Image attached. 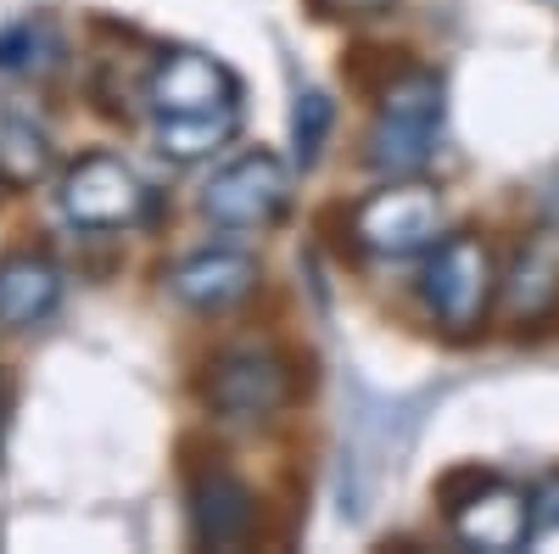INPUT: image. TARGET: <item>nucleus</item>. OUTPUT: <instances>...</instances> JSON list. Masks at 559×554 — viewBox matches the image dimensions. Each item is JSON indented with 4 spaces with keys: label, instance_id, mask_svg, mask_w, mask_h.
<instances>
[{
    "label": "nucleus",
    "instance_id": "f257e3e1",
    "mask_svg": "<svg viewBox=\"0 0 559 554\" xmlns=\"http://www.w3.org/2000/svg\"><path fill=\"white\" fill-rule=\"evenodd\" d=\"M442 79L426 68H408L403 79L386 84L381 113L364 134V163L381 179H414L431 163L437 134H442Z\"/></svg>",
    "mask_w": 559,
    "mask_h": 554
},
{
    "label": "nucleus",
    "instance_id": "f03ea898",
    "mask_svg": "<svg viewBox=\"0 0 559 554\" xmlns=\"http://www.w3.org/2000/svg\"><path fill=\"white\" fill-rule=\"evenodd\" d=\"M498 292H503V274L481 236H442L431 247L426 269H419V297H426L437 326L453 337H471L487 319Z\"/></svg>",
    "mask_w": 559,
    "mask_h": 554
},
{
    "label": "nucleus",
    "instance_id": "7ed1b4c3",
    "mask_svg": "<svg viewBox=\"0 0 559 554\" xmlns=\"http://www.w3.org/2000/svg\"><path fill=\"white\" fill-rule=\"evenodd\" d=\"M57 213L73 229L107 236V229H134L152 213V185L140 179L123 157L112 152H90L57 179Z\"/></svg>",
    "mask_w": 559,
    "mask_h": 554
},
{
    "label": "nucleus",
    "instance_id": "20e7f679",
    "mask_svg": "<svg viewBox=\"0 0 559 554\" xmlns=\"http://www.w3.org/2000/svg\"><path fill=\"white\" fill-rule=\"evenodd\" d=\"M353 236L376 258H414L442 241V197L431 185L414 179H386V191L364 197L353 213Z\"/></svg>",
    "mask_w": 559,
    "mask_h": 554
},
{
    "label": "nucleus",
    "instance_id": "39448f33",
    "mask_svg": "<svg viewBox=\"0 0 559 554\" xmlns=\"http://www.w3.org/2000/svg\"><path fill=\"white\" fill-rule=\"evenodd\" d=\"M292 202V168L274 152H241L202 185V213L224 229H263Z\"/></svg>",
    "mask_w": 559,
    "mask_h": 554
},
{
    "label": "nucleus",
    "instance_id": "423d86ee",
    "mask_svg": "<svg viewBox=\"0 0 559 554\" xmlns=\"http://www.w3.org/2000/svg\"><path fill=\"white\" fill-rule=\"evenodd\" d=\"M448 527L464 549H487V554H509L521 549L537 527V498L503 476H476L471 493L448 498Z\"/></svg>",
    "mask_w": 559,
    "mask_h": 554
},
{
    "label": "nucleus",
    "instance_id": "0eeeda50",
    "mask_svg": "<svg viewBox=\"0 0 559 554\" xmlns=\"http://www.w3.org/2000/svg\"><path fill=\"white\" fill-rule=\"evenodd\" d=\"M146 102H152V118H202V113L241 107V90L224 62L202 51H168L157 57L146 79Z\"/></svg>",
    "mask_w": 559,
    "mask_h": 554
},
{
    "label": "nucleus",
    "instance_id": "6e6552de",
    "mask_svg": "<svg viewBox=\"0 0 559 554\" xmlns=\"http://www.w3.org/2000/svg\"><path fill=\"white\" fill-rule=\"evenodd\" d=\"M207 403L224 414V421H269V414L286 403V364H280L274 353H258V347L224 353L213 364Z\"/></svg>",
    "mask_w": 559,
    "mask_h": 554
},
{
    "label": "nucleus",
    "instance_id": "1a4fd4ad",
    "mask_svg": "<svg viewBox=\"0 0 559 554\" xmlns=\"http://www.w3.org/2000/svg\"><path fill=\"white\" fill-rule=\"evenodd\" d=\"M252 286H258V258L236 247H202L191 258H179L168 274V292L197 314L236 308L241 297H252Z\"/></svg>",
    "mask_w": 559,
    "mask_h": 554
},
{
    "label": "nucleus",
    "instance_id": "9d476101",
    "mask_svg": "<svg viewBox=\"0 0 559 554\" xmlns=\"http://www.w3.org/2000/svg\"><path fill=\"white\" fill-rule=\"evenodd\" d=\"M62 308V269L39 252H17L0 263V326L34 331Z\"/></svg>",
    "mask_w": 559,
    "mask_h": 554
},
{
    "label": "nucleus",
    "instance_id": "9b49d317",
    "mask_svg": "<svg viewBox=\"0 0 559 554\" xmlns=\"http://www.w3.org/2000/svg\"><path fill=\"white\" fill-rule=\"evenodd\" d=\"M503 308L521 326H537L559 308V229H537L515 252V269L503 274Z\"/></svg>",
    "mask_w": 559,
    "mask_h": 554
},
{
    "label": "nucleus",
    "instance_id": "f8f14e48",
    "mask_svg": "<svg viewBox=\"0 0 559 554\" xmlns=\"http://www.w3.org/2000/svg\"><path fill=\"white\" fill-rule=\"evenodd\" d=\"M191 532L207 549H236L252 532V487L229 471H207L191 487Z\"/></svg>",
    "mask_w": 559,
    "mask_h": 554
},
{
    "label": "nucleus",
    "instance_id": "ddd939ff",
    "mask_svg": "<svg viewBox=\"0 0 559 554\" xmlns=\"http://www.w3.org/2000/svg\"><path fill=\"white\" fill-rule=\"evenodd\" d=\"M51 163H57L51 134L23 113H0V185H7V191L39 185L45 174H51Z\"/></svg>",
    "mask_w": 559,
    "mask_h": 554
},
{
    "label": "nucleus",
    "instance_id": "4468645a",
    "mask_svg": "<svg viewBox=\"0 0 559 554\" xmlns=\"http://www.w3.org/2000/svg\"><path fill=\"white\" fill-rule=\"evenodd\" d=\"M236 123H241V107L202 113V118H157L152 123V141L174 163H202V157H213L229 141V134H236Z\"/></svg>",
    "mask_w": 559,
    "mask_h": 554
},
{
    "label": "nucleus",
    "instance_id": "2eb2a0df",
    "mask_svg": "<svg viewBox=\"0 0 559 554\" xmlns=\"http://www.w3.org/2000/svg\"><path fill=\"white\" fill-rule=\"evenodd\" d=\"M68 62V39L51 17H23L0 34V68L7 73H28V79H45Z\"/></svg>",
    "mask_w": 559,
    "mask_h": 554
},
{
    "label": "nucleus",
    "instance_id": "dca6fc26",
    "mask_svg": "<svg viewBox=\"0 0 559 554\" xmlns=\"http://www.w3.org/2000/svg\"><path fill=\"white\" fill-rule=\"evenodd\" d=\"M331 118H336V107H331L324 90H302V96H297V107H292V141H297V163L302 168L319 163L324 134H331Z\"/></svg>",
    "mask_w": 559,
    "mask_h": 554
}]
</instances>
